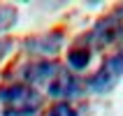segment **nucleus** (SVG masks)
<instances>
[{
    "label": "nucleus",
    "instance_id": "nucleus-2",
    "mask_svg": "<svg viewBox=\"0 0 123 116\" xmlns=\"http://www.w3.org/2000/svg\"><path fill=\"white\" fill-rule=\"evenodd\" d=\"M123 77V56H111L102 63V67L98 70L91 79V91L95 93H107L116 86V81Z\"/></svg>",
    "mask_w": 123,
    "mask_h": 116
},
{
    "label": "nucleus",
    "instance_id": "nucleus-8",
    "mask_svg": "<svg viewBox=\"0 0 123 116\" xmlns=\"http://www.w3.org/2000/svg\"><path fill=\"white\" fill-rule=\"evenodd\" d=\"M49 116H79V114H77V109L70 102H58V104H54V109L49 111Z\"/></svg>",
    "mask_w": 123,
    "mask_h": 116
},
{
    "label": "nucleus",
    "instance_id": "nucleus-1",
    "mask_svg": "<svg viewBox=\"0 0 123 116\" xmlns=\"http://www.w3.org/2000/svg\"><path fill=\"white\" fill-rule=\"evenodd\" d=\"M2 114L12 116H35L42 107V95L28 84H12L0 88Z\"/></svg>",
    "mask_w": 123,
    "mask_h": 116
},
{
    "label": "nucleus",
    "instance_id": "nucleus-7",
    "mask_svg": "<svg viewBox=\"0 0 123 116\" xmlns=\"http://www.w3.org/2000/svg\"><path fill=\"white\" fill-rule=\"evenodd\" d=\"M16 19H19L16 7H12V5H0V33H5V30L14 28Z\"/></svg>",
    "mask_w": 123,
    "mask_h": 116
},
{
    "label": "nucleus",
    "instance_id": "nucleus-5",
    "mask_svg": "<svg viewBox=\"0 0 123 116\" xmlns=\"http://www.w3.org/2000/svg\"><path fill=\"white\" fill-rule=\"evenodd\" d=\"M61 42H63V33H47V35H40V37H28L23 44H26L28 51L56 54L61 49Z\"/></svg>",
    "mask_w": 123,
    "mask_h": 116
},
{
    "label": "nucleus",
    "instance_id": "nucleus-9",
    "mask_svg": "<svg viewBox=\"0 0 123 116\" xmlns=\"http://www.w3.org/2000/svg\"><path fill=\"white\" fill-rule=\"evenodd\" d=\"M121 40H123V30H121Z\"/></svg>",
    "mask_w": 123,
    "mask_h": 116
},
{
    "label": "nucleus",
    "instance_id": "nucleus-3",
    "mask_svg": "<svg viewBox=\"0 0 123 116\" xmlns=\"http://www.w3.org/2000/svg\"><path fill=\"white\" fill-rule=\"evenodd\" d=\"M79 91H81L79 81L70 74L68 70H63V67L56 72L54 84H49V93H51L54 98H70V95H77Z\"/></svg>",
    "mask_w": 123,
    "mask_h": 116
},
{
    "label": "nucleus",
    "instance_id": "nucleus-6",
    "mask_svg": "<svg viewBox=\"0 0 123 116\" xmlns=\"http://www.w3.org/2000/svg\"><path fill=\"white\" fill-rule=\"evenodd\" d=\"M91 56H93L91 47H86V44H77V47L70 49L68 63H70V67H72V70H84L91 63Z\"/></svg>",
    "mask_w": 123,
    "mask_h": 116
},
{
    "label": "nucleus",
    "instance_id": "nucleus-4",
    "mask_svg": "<svg viewBox=\"0 0 123 116\" xmlns=\"http://www.w3.org/2000/svg\"><path fill=\"white\" fill-rule=\"evenodd\" d=\"M58 70H61V65H56V63H51V61H37V63H30V65L23 70V79H26L28 84H33V86H37V84L49 81Z\"/></svg>",
    "mask_w": 123,
    "mask_h": 116
}]
</instances>
